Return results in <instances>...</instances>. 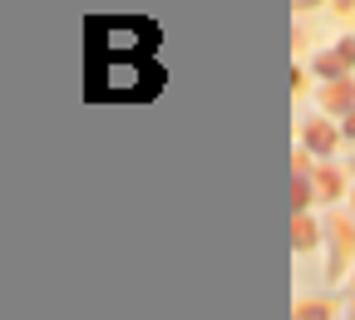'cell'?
<instances>
[{
	"mask_svg": "<svg viewBox=\"0 0 355 320\" xmlns=\"http://www.w3.org/2000/svg\"><path fill=\"white\" fill-rule=\"evenodd\" d=\"M345 128H350V133H355V114H350V123H345Z\"/></svg>",
	"mask_w": 355,
	"mask_h": 320,
	"instance_id": "8",
	"label": "cell"
},
{
	"mask_svg": "<svg viewBox=\"0 0 355 320\" xmlns=\"http://www.w3.org/2000/svg\"><path fill=\"white\" fill-rule=\"evenodd\" d=\"M301 6H311V0H301Z\"/></svg>",
	"mask_w": 355,
	"mask_h": 320,
	"instance_id": "9",
	"label": "cell"
},
{
	"mask_svg": "<svg viewBox=\"0 0 355 320\" xmlns=\"http://www.w3.org/2000/svg\"><path fill=\"white\" fill-rule=\"evenodd\" d=\"M316 242V226H311L306 217H296V247H311Z\"/></svg>",
	"mask_w": 355,
	"mask_h": 320,
	"instance_id": "4",
	"label": "cell"
},
{
	"mask_svg": "<svg viewBox=\"0 0 355 320\" xmlns=\"http://www.w3.org/2000/svg\"><path fill=\"white\" fill-rule=\"evenodd\" d=\"M296 320H326V305H301Z\"/></svg>",
	"mask_w": 355,
	"mask_h": 320,
	"instance_id": "7",
	"label": "cell"
},
{
	"mask_svg": "<svg viewBox=\"0 0 355 320\" xmlns=\"http://www.w3.org/2000/svg\"><path fill=\"white\" fill-rule=\"evenodd\" d=\"M350 99H355V89H350V84H336L331 94H326V104H331V109H340V104H350Z\"/></svg>",
	"mask_w": 355,
	"mask_h": 320,
	"instance_id": "3",
	"label": "cell"
},
{
	"mask_svg": "<svg viewBox=\"0 0 355 320\" xmlns=\"http://www.w3.org/2000/svg\"><path fill=\"white\" fill-rule=\"evenodd\" d=\"M158 89V64L144 55H104V79L89 84V99H148Z\"/></svg>",
	"mask_w": 355,
	"mask_h": 320,
	"instance_id": "1",
	"label": "cell"
},
{
	"mask_svg": "<svg viewBox=\"0 0 355 320\" xmlns=\"http://www.w3.org/2000/svg\"><path fill=\"white\" fill-rule=\"evenodd\" d=\"M306 143H311V148H316V153H326V148L336 143V133H331L326 123H316V128H306Z\"/></svg>",
	"mask_w": 355,
	"mask_h": 320,
	"instance_id": "2",
	"label": "cell"
},
{
	"mask_svg": "<svg viewBox=\"0 0 355 320\" xmlns=\"http://www.w3.org/2000/svg\"><path fill=\"white\" fill-rule=\"evenodd\" d=\"M316 188H321V197H336V188H340V177H336V172H321V177H316Z\"/></svg>",
	"mask_w": 355,
	"mask_h": 320,
	"instance_id": "6",
	"label": "cell"
},
{
	"mask_svg": "<svg viewBox=\"0 0 355 320\" xmlns=\"http://www.w3.org/2000/svg\"><path fill=\"white\" fill-rule=\"evenodd\" d=\"M331 232H336V247H340V251H350V247H355V232H350V226H345V222H336V226H331Z\"/></svg>",
	"mask_w": 355,
	"mask_h": 320,
	"instance_id": "5",
	"label": "cell"
}]
</instances>
